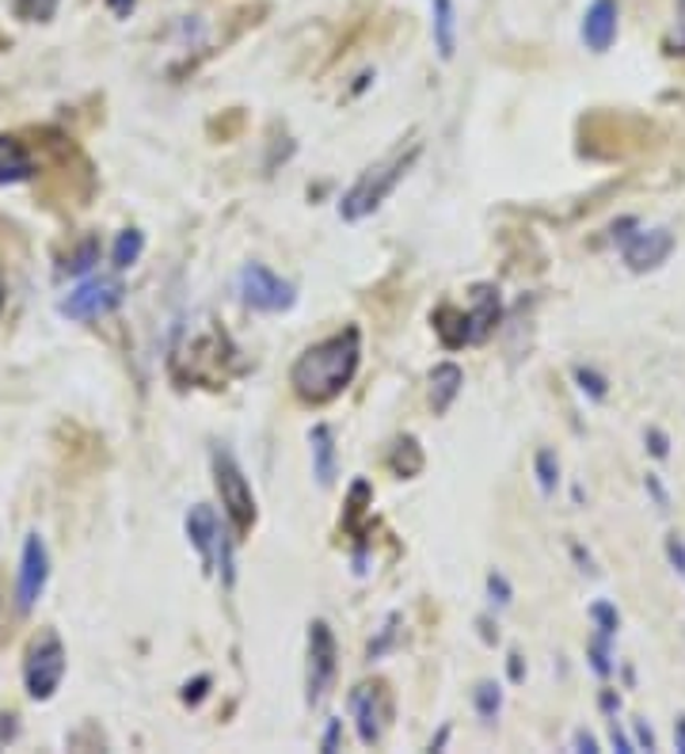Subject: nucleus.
<instances>
[{
  "label": "nucleus",
  "instance_id": "nucleus-41",
  "mask_svg": "<svg viewBox=\"0 0 685 754\" xmlns=\"http://www.w3.org/2000/svg\"><path fill=\"white\" fill-rule=\"evenodd\" d=\"M507 671H510V682H521V679H526V671H521V656H518V651H510Z\"/></svg>",
  "mask_w": 685,
  "mask_h": 754
},
{
  "label": "nucleus",
  "instance_id": "nucleus-24",
  "mask_svg": "<svg viewBox=\"0 0 685 754\" xmlns=\"http://www.w3.org/2000/svg\"><path fill=\"white\" fill-rule=\"evenodd\" d=\"M57 4H62V0H15V12L31 23H50L57 12Z\"/></svg>",
  "mask_w": 685,
  "mask_h": 754
},
{
  "label": "nucleus",
  "instance_id": "nucleus-22",
  "mask_svg": "<svg viewBox=\"0 0 685 754\" xmlns=\"http://www.w3.org/2000/svg\"><path fill=\"white\" fill-rule=\"evenodd\" d=\"M397 625H400V614H389L381 625V632H377V640H370V648H366V663H377V659H384V651L397 645Z\"/></svg>",
  "mask_w": 685,
  "mask_h": 754
},
{
  "label": "nucleus",
  "instance_id": "nucleus-3",
  "mask_svg": "<svg viewBox=\"0 0 685 754\" xmlns=\"http://www.w3.org/2000/svg\"><path fill=\"white\" fill-rule=\"evenodd\" d=\"M210 465H213V484H218L221 507H225L233 530H236V534H252L255 514H260V511H255V492H252V484H247L240 461L225 450V446H218V450H213V458H210Z\"/></svg>",
  "mask_w": 685,
  "mask_h": 754
},
{
  "label": "nucleus",
  "instance_id": "nucleus-30",
  "mask_svg": "<svg viewBox=\"0 0 685 754\" xmlns=\"http://www.w3.org/2000/svg\"><path fill=\"white\" fill-rule=\"evenodd\" d=\"M647 450H651V458H658V461L671 458V439H666V431H658V427H647Z\"/></svg>",
  "mask_w": 685,
  "mask_h": 754
},
{
  "label": "nucleus",
  "instance_id": "nucleus-43",
  "mask_svg": "<svg viewBox=\"0 0 685 754\" xmlns=\"http://www.w3.org/2000/svg\"><path fill=\"white\" fill-rule=\"evenodd\" d=\"M445 740H450V727H442V732L434 735V740H431V751H442V747H445Z\"/></svg>",
  "mask_w": 685,
  "mask_h": 754
},
{
  "label": "nucleus",
  "instance_id": "nucleus-37",
  "mask_svg": "<svg viewBox=\"0 0 685 754\" xmlns=\"http://www.w3.org/2000/svg\"><path fill=\"white\" fill-rule=\"evenodd\" d=\"M8 740H15V716L0 713V743H8Z\"/></svg>",
  "mask_w": 685,
  "mask_h": 754
},
{
  "label": "nucleus",
  "instance_id": "nucleus-17",
  "mask_svg": "<svg viewBox=\"0 0 685 754\" xmlns=\"http://www.w3.org/2000/svg\"><path fill=\"white\" fill-rule=\"evenodd\" d=\"M434 46L450 62L457 50V15H453V0H434Z\"/></svg>",
  "mask_w": 685,
  "mask_h": 754
},
{
  "label": "nucleus",
  "instance_id": "nucleus-21",
  "mask_svg": "<svg viewBox=\"0 0 685 754\" xmlns=\"http://www.w3.org/2000/svg\"><path fill=\"white\" fill-rule=\"evenodd\" d=\"M534 469H537V484H541V492L552 495L556 484H560V458H556L552 450H537Z\"/></svg>",
  "mask_w": 685,
  "mask_h": 754
},
{
  "label": "nucleus",
  "instance_id": "nucleus-39",
  "mask_svg": "<svg viewBox=\"0 0 685 754\" xmlns=\"http://www.w3.org/2000/svg\"><path fill=\"white\" fill-rule=\"evenodd\" d=\"M134 4H137V0H107V8L118 15V20H126V15L134 12Z\"/></svg>",
  "mask_w": 685,
  "mask_h": 754
},
{
  "label": "nucleus",
  "instance_id": "nucleus-19",
  "mask_svg": "<svg viewBox=\"0 0 685 754\" xmlns=\"http://www.w3.org/2000/svg\"><path fill=\"white\" fill-rule=\"evenodd\" d=\"M145 252V233L141 229H123L115 240V248H110V263H115V271H126L134 268L137 260H141Z\"/></svg>",
  "mask_w": 685,
  "mask_h": 754
},
{
  "label": "nucleus",
  "instance_id": "nucleus-20",
  "mask_svg": "<svg viewBox=\"0 0 685 754\" xmlns=\"http://www.w3.org/2000/svg\"><path fill=\"white\" fill-rule=\"evenodd\" d=\"M473 705H476V713L484 724H495L503 713V690H499V682H492V679H484V682H476V690H473Z\"/></svg>",
  "mask_w": 685,
  "mask_h": 754
},
{
  "label": "nucleus",
  "instance_id": "nucleus-5",
  "mask_svg": "<svg viewBox=\"0 0 685 754\" xmlns=\"http://www.w3.org/2000/svg\"><path fill=\"white\" fill-rule=\"evenodd\" d=\"M236 290H240V302L255 313H286L297 302V286L286 282L282 274H274L263 263H244L236 274Z\"/></svg>",
  "mask_w": 685,
  "mask_h": 754
},
{
  "label": "nucleus",
  "instance_id": "nucleus-44",
  "mask_svg": "<svg viewBox=\"0 0 685 754\" xmlns=\"http://www.w3.org/2000/svg\"><path fill=\"white\" fill-rule=\"evenodd\" d=\"M0 308H4V286H0Z\"/></svg>",
  "mask_w": 685,
  "mask_h": 754
},
{
  "label": "nucleus",
  "instance_id": "nucleus-26",
  "mask_svg": "<svg viewBox=\"0 0 685 754\" xmlns=\"http://www.w3.org/2000/svg\"><path fill=\"white\" fill-rule=\"evenodd\" d=\"M590 617H594L598 632H605V637H616V629H621V614L610 603H594L590 606Z\"/></svg>",
  "mask_w": 685,
  "mask_h": 754
},
{
  "label": "nucleus",
  "instance_id": "nucleus-34",
  "mask_svg": "<svg viewBox=\"0 0 685 754\" xmlns=\"http://www.w3.org/2000/svg\"><path fill=\"white\" fill-rule=\"evenodd\" d=\"M610 743H613V747L621 751V754H632V751H636V743H632L629 735H624L621 727H616V716H613V724H610Z\"/></svg>",
  "mask_w": 685,
  "mask_h": 754
},
{
  "label": "nucleus",
  "instance_id": "nucleus-10",
  "mask_svg": "<svg viewBox=\"0 0 685 754\" xmlns=\"http://www.w3.org/2000/svg\"><path fill=\"white\" fill-rule=\"evenodd\" d=\"M350 716H355L358 740H362L366 747L381 743L384 720H389V701H384L381 685H355V690H350Z\"/></svg>",
  "mask_w": 685,
  "mask_h": 754
},
{
  "label": "nucleus",
  "instance_id": "nucleus-1",
  "mask_svg": "<svg viewBox=\"0 0 685 754\" xmlns=\"http://www.w3.org/2000/svg\"><path fill=\"white\" fill-rule=\"evenodd\" d=\"M358 363H362V332L350 324V328L313 343V347H305L294 358V366H289V389H294L297 400H305L313 408L331 405L355 381Z\"/></svg>",
  "mask_w": 685,
  "mask_h": 754
},
{
  "label": "nucleus",
  "instance_id": "nucleus-33",
  "mask_svg": "<svg viewBox=\"0 0 685 754\" xmlns=\"http://www.w3.org/2000/svg\"><path fill=\"white\" fill-rule=\"evenodd\" d=\"M666 561H671L674 568H678L682 576H685V542H682L678 534H671V537H666Z\"/></svg>",
  "mask_w": 685,
  "mask_h": 754
},
{
  "label": "nucleus",
  "instance_id": "nucleus-13",
  "mask_svg": "<svg viewBox=\"0 0 685 754\" xmlns=\"http://www.w3.org/2000/svg\"><path fill=\"white\" fill-rule=\"evenodd\" d=\"M616 39V0H594L582 15V42L594 54H605Z\"/></svg>",
  "mask_w": 685,
  "mask_h": 754
},
{
  "label": "nucleus",
  "instance_id": "nucleus-35",
  "mask_svg": "<svg viewBox=\"0 0 685 754\" xmlns=\"http://www.w3.org/2000/svg\"><path fill=\"white\" fill-rule=\"evenodd\" d=\"M339 732H342V720H328V732H324V751H336L339 747Z\"/></svg>",
  "mask_w": 685,
  "mask_h": 754
},
{
  "label": "nucleus",
  "instance_id": "nucleus-42",
  "mask_svg": "<svg viewBox=\"0 0 685 754\" xmlns=\"http://www.w3.org/2000/svg\"><path fill=\"white\" fill-rule=\"evenodd\" d=\"M674 743H678V751L685 754V716H678V724H674Z\"/></svg>",
  "mask_w": 685,
  "mask_h": 754
},
{
  "label": "nucleus",
  "instance_id": "nucleus-23",
  "mask_svg": "<svg viewBox=\"0 0 685 754\" xmlns=\"http://www.w3.org/2000/svg\"><path fill=\"white\" fill-rule=\"evenodd\" d=\"M610 640L605 632H598L594 640H590V667H594L598 679H610L613 674V651H610Z\"/></svg>",
  "mask_w": 685,
  "mask_h": 754
},
{
  "label": "nucleus",
  "instance_id": "nucleus-31",
  "mask_svg": "<svg viewBox=\"0 0 685 754\" xmlns=\"http://www.w3.org/2000/svg\"><path fill=\"white\" fill-rule=\"evenodd\" d=\"M644 488H647L651 500H655V507H658V511H671V495H666L663 480H658L655 473H647V477H644Z\"/></svg>",
  "mask_w": 685,
  "mask_h": 754
},
{
  "label": "nucleus",
  "instance_id": "nucleus-29",
  "mask_svg": "<svg viewBox=\"0 0 685 754\" xmlns=\"http://www.w3.org/2000/svg\"><path fill=\"white\" fill-rule=\"evenodd\" d=\"M96 252H99V248H96V240H88V244H84V248H81V252H76V255H73V260H68V263H65V271H73V274L88 271V268H92V263H96Z\"/></svg>",
  "mask_w": 685,
  "mask_h": 754
},
{
  "label": "nucleus",
  "instance_id": "nucleus-14",
  "mask_svg": "<svg viewBox=\"0 0 685 754\" xmlns=\"http://www.w3.org/2000/svg\"><path fill=\"white\" fill-rule=\"evenodd\" d=\"M308 446H313V477L320 488L336 484V431L328 423H316L308 431Z\"/></svg>",
  "mask_w": 685,
  "mask_h": 754
},
{
  "label": "nucleus",
  "instance_id": "nucleus-36",
  "mask_svg": "<svg viewBox=\"0 0 685 754\" xmlns=\"http://www.w3.org/2000/svg\"><path fill=\"white\" fill-rule=\"evenodd\" d=\"M576 751H582V754H594L598 751V740L590 732H576Z\"/></svg>",
  "mask_w": 685,
  "mask_h": 754
},
{
  "label": "nucleus",
  "instance_id": "nucleus-27",
  "mask_svg": "<svg viewBox=\"0 0 685 754\" xmlns=\"http://www.w3.org/2000/svg\"><path fill=\"white\" fill-rule=\"evenodd\" d=\"M487 595H492L495 606H510L514 603V587L507 583L503 572H492V576H487Z\"/></svg>",
  "mask_w": 685,
  "mask_h": 754
},
{
  "label": "nucleus",
  "instance_id": "nucleus-12",
  "mask_svg": "<svg viewBox=\"0 0 685 754\" xmlns=\"http://www.w3.org/2000/svg\"><path fill=\"white\" fill-rule=\"evenodd\" d=\"M187 542L199 553L202 568L213 572V561H218V542H221V522L218 514H213L210 503H194L191 511H187Z\"/></svg>",
  "mask_w": 685,
  "mask_h": 754
},
{
  "label": "nucleus",
  "instance_id": "nucleus-9",
  "mask_svg": "<svg viewBox=\"0 0 685 754\" xmlns=\"http://www.w3.org/2000/svg\"><path fill=\"white\" fill-rule=\"evenodd\" d=\"M46 583H50V548L39 534H28L23 556H20V583H15V606H20V614L34 610Z\"/></svg>",
  "mask_w": 685,
  "mask_h": 754
},
{
  "label": "nucleus",
  "instance_id": "nucleus-15",
  "mask_svg": "<svg viewBox=\"0 0 685 754\" xmlns=\"http://www.w3.org/2000/svg\"><path fill=\"white\" fill-rule=\"evenodd\" d=\"M461 389H465V370H461L457 363H439L431 370V408L445 416V411L453 408V400L461 397Z\"/></svg>",
  "mask_w": 685,
  "mask_h": 754
},
{
  "label": "nucleus",
  "instance_id": "nucleus-38",
  "mask_svg": "<svg viewBox=\"0 0 685 754\" xmlns=\"http://www.w3.org/2000/svg\"><path fill=\"white\" fill-rule=\"evenodd\" d=\"M636 747L655 751V735H651V727H647V724H636Z\"/></svg>",
  "mask_w": 685,
  "mask_h": 754
},
{
  "label": "nucleus",
  "instance_id": "nucleus-16",
  "mask_svg": "<svg viewBox=\"0 0 685 754\" xmlns=\"http://www.w3.org/2000/svg\"><path fill=\"white\" fill-rule=\"evenodd\" d=\"M34 176V160L20 137H0V184H23Z\"/></svg>",
  "mask_w": 685,
  "mask_h": 754
},
{
  "label": "nucleus",
  "instance_id": "nucleus-4",
  "mask_svg": "<svg viewBox=\"0 0 685 754\" xmlns=\"http://www.w3.org/2000/svg\"><path fill=\"white\" fill-rule=\"evenodd\" d=\"M65 645L57 632H42L31 640L28 659H23V685H28V698L34 701H50L57 693V685L65 679Z\"/></svg>",
  "mask_w": 685,
  "mask_h": 754
},
{
  "label": "nucleus",
  "instance_id": "nucleus-8",
  "mask_svg": "<svg viewBox=\"0 0 685 754\" xmlns=\"http://www.w3.org/2000/svg\"><path fill=\"white\" fill-rule=\"evenodd\" d=\"M339 674V645L328 621L316 617L308 625V705H320L328 698L331 682Z\"/></svg>",
  "mask_w": 685,
  "mask_h": 754
},
{
  "label": "nucleus",
  "instance_id": "nucleus-6",
  "mask_svg": "<svg viewBox=\"0 0 685 754\" xmlns=\"http://www.w3.org/2000/svg\"><path fill=\"white\" fill-rule=\"evenodd\" d=\"M123 302H126V286L118 274H92L81 286L68 290L57 308H62V316H68V321H99V316L115 313Z\"/></svg>",
  "mask_w": 685,
  "mask_h": 754
},
{
  "label": "nucleus",
  "instance_id": "nucleus-11",
  "mask_svg": "<svg viewBox=\"0 0 685 754\" xmlns=\"http://www.w3.org/2000/svg\"><path fill=\"white\" fill-rule=\"evenodd\" d=\"M671 252H674V233L663 226L640 229V233H632L624 240V263H629V271H636V274L663 268V263L671 260Z\"/></svg>",
  "mask_w": 685,
  "mask_h": 754
},
{
  "label": "nucleus",
  "instance_id": "nucleus-32",
  "mask_svg": "<svg viewBox=\"0 0 685 754\" xmlns=\"http://www.w3.org/2000/svg\"><path fill=\"white\" fill-rule=\"evenodd\" d=\"M205 690H210V674H199L194 682L183 685V701L187 705H199V701L205 698Z\"/></svg>",
  "mask_w": 685,
  "mask_h": 754
},
{
  "label": "nucleus",
  "instance_id": "nucleus-2",
  "mask_svg": "<svg viewBox=\"0 0 685 754\" xmlns=\"http://www.w3.org/2000/svg\"><path fill=\"white\" fill-rule=\"evenodd\" d=\"M419 157H423V145L415 142V145H408V149L389 153L384 160H377V165L366 168L362 176L350 184V191L339 199V218L366 221L370 213L381 210V206L389 202V195L408 179V171L419 165Z\"/></svg>",
  "mask_w": 685,
  "mask_h": 754
},
{
  "label": "nucleus",
  "instance_id": "nucleus-7",
  "mask_svg": "<svg viewBox=\"0 0 685 754\" xmlns=\"http://www.w3.org/2000/svg\"><path fill=\"white\" fill-rule=\"evenodd\" d=\"M439 313L457 324V332H453L445 347H473V343H484L492 336L495 324H499V313H503L499 290L484 282V286L473 290V308H468V313H461V308H453V305H442Z\"/></svg>",
  "mask_w": 685,
  "mask_h": 754
},
{
  "label": "nucleus",
  "instance_id": "nucleus-28",
  "mask_svg": "<svg viewBox=\"0 0 685 754\" xmlns=\"http://www.w3.org/2000/svg\"><path fill=\"white\" fill-rule=\"evenodd\" d=\"M666 54H685V0H678V23L666 34Z\"/></svg>",
  "mask_w": 685,
  "mask_h": 754
},
{
  "label": "nucleus",
  "instance_id": "nucleus-40",
  "mask_svg": "<svg viewBox=\"0 0 685 754\" xmlns=\"http://www.w3.org/2000/svg\"><path fill=\"white\" fill-rule=\"evenodd\" d=\"M602 709H605L610 716H616V713H621V698H616L613 690H602Z\"/></svg>",
  "mask_w": 685,
  "mask_h": 754
},
{
  "label": "nucleus",
  "instance_id": "nucleus-18",
  "mask_svg": "<svg viewBox=\"0 0 685 754\" xmlns=\"http://www.w3.org/2000/svg\"><path fill=\"white\" fill-rule=\"evenodd\" d=\"M389 465H392V473L408 480V477H419V473H423L426 458H423V450H419V442L408 434V439H397V446H392Z\"/></svg>",
  "mask_w": 685,
  "mask_h": 754
},
{
  "label": "nucleus",
  "instance_id": "nucleus-25",
  "mask_svg": "<svg viewBox=\"0 0 685 754\" xmlns=\"http://www.w3.org/2000/svg\"><path fill=\"white\" fill-rule=\"evenodd\" d=\"M576 381L590 400H605V392H610V381L598 370H587V366H576Z\"/></svg>",
  "mask_w": 685,
  "mask_h": 754
}]
</instances>
